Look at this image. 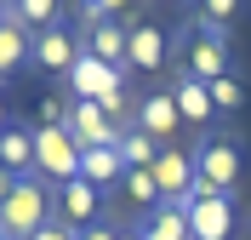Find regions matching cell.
<instances>
[{
    "instance_id": "8",
    "label": "cell",
    "mask_w": 251,
    "mask_h": 240,
    "mask_svg": "<svg viewBox=\"0 0 251 240\" xmlns=\"http://www.w3.org/2000/svg\"><path fill=\"white\" fill-rule=\"evenodd\" d=\"M63 126H69V137H75L80 149L120 143V126H114V114H109V109H97V103H80V97H69V109H63Z\"/></svg>"
},
{
    "instance_id": "1",
    "label": "cell",
    "mask_w": 251,
    "mask_h": 240,
    "mask_svg": "<svg viewBox=\"0 0 251 240\" xmlns=\"http://www.w3.org/2000/svg\"><path fill=\"white\" fill-rule=\"evenodd\" d=\"M51 212H57V200H51L46 177H12L6 194H0V235L6 240H29L34 229L51 223Z\"/></svg>"
},
{
    "instance_id": "29",
    "label": "cell",
    "mask_w": 251,
    "mask_h": 240,
    "mask_svg": "<svg viewBox=\"0 0 251 240\" xmlns=\"http://www.w3.org/2000/svg\"><path fill=\"white\" fill-rule=\"evenodd\" d=\"M0 23H6V0H0Z\"/></svg>"
},
{
    "instance_id": "9",
    "label": "cell",
    "mask_w": 251,
    "mask_h": 240,
    "mask_svg": "<svg viewBox=\"0 0 251 240\" xmlns=\"http://www.w3.org/2000/svg\"><path fill=\"white\" fill-rule=\"evenodd\" d=\"M51 200H57V217H63L69 229H92V223H97V212H103V194H97L86 177L57 183V189H51Z\"/></svg>"
},
{
    "instance_id": "21",
    "label": "cell",
    "mask_w": 251,
    "mask_h": 240,
    "mask_svg": "<svg viewBox=\"0 0 251 240\" xmlns=\"http://www.w3.org/2000/svg\"><path fill=\"white\" fill-rule=\"evenodd\" d=\"M234 12H240V0H200V6H194L200 29H211V34L228 29V23H234Z\"/></svg>"
},
{
    "instance_id": "14",
    "label": "cell",
    "mask_w": 251,
    "mask_h": 240,
    "mask_svg": "<svg viewBox=\"0 0 251 240\" xmlns=\"http://www.w3.org/2000/svg\"><path fill=\"white\" fill-rule=\"evenodd\" d=\"M0 172L6 177H34V132L29 126L0 132Z\"/></svg>"
},
{
    "instance_id": "28",
    "label": "cell",
    "mask_w": 251,
    "mask_h": 240,
    "mask_svg": "<svg viewBox=\"0 0 251 240\" xmlns=\"http://www.w3.org/2000/svg\"><path fill=\"white\" fill-rule=\"evenodd\" d=\"M120 240H143V235H137V229H120Z\"/></svg>"
},
{
    "instance_id": "16",
    "label": "cell",
    "mask_w": 251,
    "mask_h": 240,
    "mask_svg": "<svg viewBox=\"0 0 251 240\" xmlns=\"http://www.w3.org/2000/svg\"><path fill=\"white\" fill-rule=\"evenodd\" d=\"M172 103H177V114H183L188 126H205V120L217 114V109H211V92H205L200 80H188V75L172 86Z\"/></svg>"
},
{
    "instance_id": "22",
    "label": "cell",
    "mask_w": 251,
    "mask_h": 240,
    "mask_svg": "<svg viewBox=\"0 0 251 240\" xmlns=\"http://www.w3.org/2000/svg\"><path fill=\"white\" fill-rule=\"evenodd\" d=\"M205 92H211V109H240V103H246V86H240L234 75H223V80H211Z\"/></svg>"
},
{
    "instance_id": "6",
    "label": "cell",
    "mask_w": 251,
    "mask_h": 240,
    "mask_svg": "<svg viewBox=\"0 0 251 240\" xmlns=\"http://www.w3.org/2000/svg\"><path fill=\"white\" fill-rule=\"evenodd\" d=\"M149 172H154L160 200H177V206H188L194 194H205V183L194 177V155H183V149H160V160L149 166Z\"/></svg>"
},
{
    "instance_id": "17",
    "label": "cell",
    "mask_w": 251,
    "mask_h": 240,
    "mask_svg": "<svg viewBox=\"0 0 251 240\" xmlns=\"http://www.w3.org/2000/svg\"><path fill=\"white\" fill-rule=\"evenodd\" d=\"M86 52L103 57V63H114V69H126V29H120V23H92Z\"/></svg>"
},
{
    "instance_id": "3",
    "label": "cell",
    "mask_w": 251,
    "mask_h": 240,
    "mask_svg": "<svg viewBox=\"0 0 251 240\" xmlns=\"http://www.w3.org/2000/svg\"><path fill=\"white\" fill-rule=\"evenodd\" d=\"M194 177H200L211 194H234L240 189V143L223 137V132L200 137V149H194Z\"/></svg>"
},
{
    "instance_id": "15",
    "label": "cell",
    "mask_w": 251,
    "mask_h": 240,
    "mask_svg": "<svg viewBox=\"0 0 251 240\" xmlns=\"http://www.w3.org/2000/svg\"><path fill=\"white\" fill-rule=\"evenodd\" d=\"M143 240H188V217L177 200H160L154 212H143V223H137Z\"/></svg>"
},
{
    "instance_id": "26",
    "label": "cell",
    "mask_w": 251,
    "mask_h": 240,
    "mask_svg": "<svg viewBox=\"0 0 251 240\" xmlns=\"http://www.w3.org/2000/svg\"><path fill=\"white\" fill-rule=\"evenodd\" d=\"M80 240H120V229H109V223H92V229H80Z\"/></svg>"
},
{
    "instance_id": "18",
    "label": "cell",
    "mask_w": 251,
    "mask_h": 240,
    "mask_svg": "<svg viewBox=\"0 0 251 240\" xmlns=\"http://www.w3.org/2000/svg\"><path fill=\"white\" fill-rule=\"evenodd\" d=\"M6 23H17V29H57V0H6Z\"/></svg>"
},
{
    "instance_id": "20",
    "label": "cell",
    "mask_w": 251,
    "mask_h": 240,
    "mask_svg": "<svg viewBox=\"0 0 251 240\" xmlns=\"http://www.w3.org/2000/svg\"><path fill=\"white\" fill-rule=\"evenodd\" d=\"M114 149H120L126 172H149V166L160 160V143H154V137H143L137 126H131V132H120V143H114Z\"/></svg>"
},
{
    "instance_id": "31",
    "label": "cell",
    "mask_w": 251,
    "mask_h": 240,
    "mask_svg": "<svg viewBox=\"0 0 251 240\" xmlns=\"http://www.w3.org/2000/svg\"><path fill=\"white\" fill-rule=\"evenodd\" d=\"M0 240H6V235H0Z\"/></svg>"
},
{
    "instance_id": "4",
    "label": "cell",
    "mask_w": 251,
    "mask_h": 240,
    "mask_svg": "<svg viewBox=\"0 0 251 240\" xmlns=\"http://www.w3.org/2000/svg\"><path fill=\"white\" fill-rule=\"evenodd\" d=\"M34 177H46L51 189L80 177V143L69 137V126H40L34 132Z\"/></svg>"
},
{
    "instance_id": "13",
    "label": "cell",
    "mask_w": 251,
    "mask_h": 240,
    "mask_svg": "<svg viewBox=\"0 0 251 240\" xmlns=\"http://www.w3.org/2000/svg\"><path fill=\"white\" fill-rule=\"evenodd\" d=\"M75 57H80V46H75L63 29H40V34H34L29 63H40L46 75H69V69H75Z\"/></svg>"
},
{
    "instance_id": "24",
    "label": "cell",
    "mask_w": 251,
    "mask_h": 240,
    "mask_svg": "<svg viewBox=\"0 0 251 240\" xmlns=\"http://www.w3.org/2000/svg\"><path fill=\"white\" fill-rule=\"evenodd\" d=\"M126 6H131V0H92V6H86V23H114Z\"/></svg>"
},
{
    "instance_id": "5",
    "label": "cell",
    "mask_w": 251,
    "mask_h": 240,
    "mask_svg": "<svg viewBox=\"0 0 251 240\" xmlns=\"http://www.w3.org/2000/svg\"><path fill=\"white\" fill-rule=\"evenodd\" d=\"M183 217H188V240H228L234 235V194H194L183 206Z\"/></svg>"
},
{
    "instance_id": "11",
    "label": "cell",
    "mask_w": 251,
    "mask_h": 240,
    "mask_svg": "<svg viewBox=\"0 0 251 240\" xmlns=\"http://www.w3.org/2000/svg\"><path fill=\"white\" fill-rule=\"evenodd\" d=\"M166 63V34L154 23H137V29H126V69H143V75H154Z\"/></svg>"
},
{
    "instance_id": "27",
    "label": "cell",
    "mask_w": 251,
    "mask_h": 240,
    "mask_svg": "<svg viewBox=\"0 0 251 240\" xmlns=\"http://www.w3.org/2000/svg\"><path fill=\"white\" fill-rule=\"evenodd\" d=\"M6 126H12V120H6V92H0V132H6Z\"/></svg>"
},
{
    "instance_id": "19",
    "label": "cell",
    "mask_w": 251,
    "mask_h": 240,
    "mask_svg": "<svg viewBox=\"0 0 251 240\" xmlns=\"http://www.w3.org/2000/svg\"><path fill=\"white\" fill-rule=\"evenodd\" d=\"M29 52H34L29 29H17V23H0V80L12 75V69H23V63H29Z\"/></svg>"
},
{
    "instance_id": "25",
    "label": "cell",
    "mask_w": 251,
    "mask_h": 240,
    "mask_svg": "<svg viewBox=\"0 0 251 240\" xmlns=\"http://www.w3.org/2000/svg\"><path fill=\"white\" fill-rule=\"evenodd\" d=\"M29 240H80V229H69L63 217H51V223H46V229H34Z\"/></svg>"
},
{
    "instance_id": "10",
    "label": "cell",
    "mask_w": 251,
    "mask_h": 240,
    "mask_svg": "<svg viewBox=\"0 0 251 240\" xmlns=\"http://www.w3.org/2000/svg\"><path fill=\"white\" fill-rule=\"evenodd\" d=\"M177 126H183V114H177L172 92H149V97L137 103V132H143V137H154L160 149H172Z\"/></svg>"
},
{
    "instance_id": "12",
    "label": "cell",
    "mask_w": 251,
    "mask_h": 240,
    "mask_svg": "<svg viewBox=\"0 0 251 240\" xmlns=\"http://www.w3.org/2000/svg\"><path fill=\"white\" fill-rule=\"evenodd\" d=\"M80 177H86L97 194L114 189V183H126V160H120V149H114V143H103V149H80Z\"/></svg>"
},
{
    "instance_id": "7",
    "label": "cell",
    "mask_w": 251,
    "mask_h": 240,
    "mask_svg": "<svg viewBox=\"0 0 251 240\" xmlns=\"http://www.w3.org/2000/svg\"><path fill=\"white\" fill-rule=\"evenodd\" d=\"M183 75L200 80V86L223 80V75H228V40L211 34V29H194V34H188V46H183Z\"/></svg>"
},
{
    "instance_id": "30",
    "label": "cell",
    "mask_w": 251,
    "mask_h": 240,
    "mask_svg": "<svg viewBox=\"0 0 251 240\" xmlns=\"http://www.w3.org/2000/svg\"><path fill=\"white\" fill-rule=\"evenodd\" d=\"M80 6H92V0H80Z\"/></svg>"
},
{
    "instance_id": "2",
    "label": "cell",
    "mask_w": 251,
    "mask_h": 240,
    "mask_svg": "<svg viewBox=\"0 0 251 240\" xmlns=\"http://www.w3.org/2000/svg\"><path fill=\"white\" fill-rule=\"evenodd\" d=\"M69 97H80V103H97V109H109L114 120L126 114V69H114V63H103V57H92V52L80 46V57H75V69H69Z\"/></svg>"
},
{
    "instance_id": "23",
    "label": "cell",
    "mask_w": 251,
    "mask_h": 240,
    "mask_svg": "<svg viewBox=\"0 0 251 240\" xmlns=\"http://www.w3.org/2000/svg\"><path fill=\"white\" fill-rule=\"evenodd\" d=\"M126 194H131V200H143V206L154 212V206H160V189H154V172H126Z\"/></svg>"
}]
</instances>
